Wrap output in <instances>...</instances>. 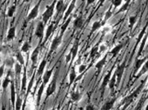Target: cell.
Here are the masks:
<instances>
[{
    "mask_svg": "<svg viewBox=\"0 0 148 110\" xmlns=\"http://www.w3.org/2000/svg\"><path fill=\"white\" fill-rule=\"evenodd\" d=\"M4 67H5V64L3 63L1 67H0V76L1 77H3V74H4Z\"/></svg>",
    "mask_w": 148,
    "mask_h": 110,
    "instance_id": "obj_46",
    "label": "cell"
},
{
    "mask_svg": "<svg viewBox=\"0 0 148 110\" xmlns=\"http://www.w3.org/2000/svg\"><path fill=\"white\" fill-rule=\"evenodd\" d=\"M56 79H57V74L53 77L52 80L51 81L50 84L48 85L47 89V92H46V101L47 99H48L49 97L52 95L53 93L56 92Z\"/></svg>",
    "mask_w": 148,
    "mask_h": 110,
    "instance_id": "obj_7",
    "label": "cell"
},
{
    "mask_svg": "<svg viewBox=\"0 0 148 110\" xmlns=\"http://www.w3.org/2000/svg\"><path fill=\"white\" fill-rule=\"evenodd\" d=\"M95 1L96 0H86V3H87V6L92 4V3H94Z\"/></svg>",
    "mask_w": 148,
    "mask_h": 110,
    "instance_id": "obj_50",
    "label": "cell"
},
{
    "mask_svg": "<svg viewBox=\"0 0 148 110\" xmlns=\"http://www.w3.org/2000/svg\"><path fill=\"white\" fill-rule=\"evenodd\" d=\"M144 85H145V81H142V83L140 84L139 86L136 88L133 92L131 93V94H130L129 96H127V97L124 99L123 101L125 102V105L123 106V109H126L127 107L130 106V105L131 103L134 101V100L138 97V96L139 95L140 92H142L143 88H144Z\"/></svg>",
    "mask_w": 148,
    "mask_h": 110,
    "instance_id": "obj_1",
    "label": "cell"
},
{
    "mask_svg": "<svg viewBox=\"0 0 148 110\" xmlns=\"http://www.w3.org/2000/svg\"><path fill=\"white\" fill-rule=\"evenodd\" d=\"M62 40H63V36L60 35L57 36L52 40V42H51V46H50V50H49V53H48V56H51L56 50L57 48L60 45Z\"/></svg>",
    "mask_w": 148,
    "mask_h": 110,
    "instance_id": "obj_6",
    "label": "cell"
},
{
    "mask_svg": "<svg viewBox=\"0 0 148 110\" xmlns=\"http://www.w3.org/2000/svg\"><path fill=\"white\" fill-rule=\"evenodd\" d=\"M29 49H30V45L28 41H25L24 44L22 45L21 49V51L22 53H28L29 51Z\"/></svg>",
    "mask_w": 148,
    "mask_h": 110,
    "instance_id": "obj_39",
    "label": "cell"
},
{
    "mask_svg": "<svg viewBox=\"0 0 148 110\" xmlns=\"http://www.w3.org/2000/svg\"><path fill=\"white\" fill-rule=\"evenodd\" d=\"M16 60L17 62H19L21 65L25 66V59H24V56L22 55L21 51L18 52L16 54Z\"/></svg>",
    "mask_w": 148,
    "mask_h": 110,
    "instance_id": "obj_40",
    "label": "cell"
},
{
    "mask_svg": "<svg viewBox=\"0 0 148 110\" xmlns=\"http://www.w3.org/2000/svg\"><path fill=\"white\" fill-rule=\"evenodd\" d=\"M46 66H47V60L44 58V59H42V61L41 62V63H40L39 66H38V69L37 71V75L41 76V75H43L44 69H45Z\"/></svg>",
    "mask_w": 148,
    "mask_h": 110,
    "instance_id": "obj_23",
    "label": "cell"
},
{
    "mask_svg": "<svg viewBox=\"0 0 148 110\" xmlns=\"http://www.w3.org/2000/svg\"><path fill=\"white\" fill-rule=\"evenodd\" d=\"M45 86H46V84H44V83H42L41 86L39 87V89H38V94H37V107L39 106L40 101H41V98H42V93H43L44 92Z\"/></svg>",
    "mask_w": 148,
    "mask_h": 110,
    "instance_id": "obj_22",
    "label": "cell"
},
{
    "mask_svg": "<svg viewBox=\"0 0 148 110\" xmlns=\"http://www.w3.org/2000/svg\"><path fill=\"white\" fill-rule=\"evenodd\" d=\"M22 84H21V91L25 92L27 86V72L26 68L24 67V73H23V77H22Z\"/></svg>",
    "mask_w": 148,
    "mask_h": 110,
    "instance_id": "obj_26",
    "label": "cell"
},
{
    "mask_svg": "<svg viewBox=\"0 0 148 110\" xmlns=\"http://www.w3.org/2000/svg\"><path fill=\"white\" fill-rule=\"evenodd\" d=\"M147 72H148V60L147 61H146L145 63H144L143 66L141 67V69H140L139 72L137 74V75H135V79H134V81H136L137 79H138L141 77V76H143Z\"/></svg>",
    "mask_w": 148,
    "mask_h": 110,
    "instance_id": "obj_14",
    "label": "cell"
},
{
    "mask_svg": "<svg viewBox=\"0 0 148 110\" xmlns=\"http://www.w3.org/2000/svg\"><path fill=\"white\" fill-rule=\"evenodd\" d=\"M64 7V0H58L56 2V9L57 15H59V13H60L61 11H63Z\"/></svg>",
    "mask_w": 148,
    "mask_h": 110,
    "instance_id": "obj_29",
    "label": "cell"
},
{
    "mask_svg": "<svg viewBox=\"0 0 148 110\" xmlns=\"http://www.w3.org/2000/svg\"><path fill=\"white\" fill-rule=\"evenodd\" d=\"M56 28L57 24L55 22L51 23V24L48 25L47 28V32H46V33H45V36H44L43 42H46V41L50 38V36H51V34L55 32V30L56 29Z\"/></svg>",
    "mask_w": 148,
    "mask_h": 110,
    "instance_id": "obj_9",
    "label": "cell"
},
{
    "mask_svg": "<svg viewBox=\"0 0 148 110\" xmlns=\"http://www.w3.org/2000/svg\"><path fill=\"white\" fill-rule=\"evenodd\" d=\"M112 69H111L110 71L105 75L104 78L103 79V82H102V84L100 86V93H101V97H103L105 93V89H106V87L108 85L109 81L112 78Z\"/></svg>",
    "mask_w": 148,
    "mask_h": 110,
    "instance_id": "obj_8",
    "label": "cell"
},
{
    "mask_svg": "<svg viewBox=\"0 0 148 110\" xmlns=\"http://www.w3.org/2000/svg\"><path fill=\"white\" fill-rule=\"evenodd\" d=\"M122 48H123V44L117 45H116V46L110 51V53H111V54H112V57H115L117 55L118 53L121 50Z\"/></svg>",
    "mask_w": 148,
    "mask_h": 110,
    "instance_id": "obj_28",
    "label": "cell"
},
{
    "mask_svg": "<svg viewBox=\"0 0 148 110\" xmlns=\"http://www.w3.org/2000/svg\"><path fill=\"white\" fill-rule=\"evenodd\" d=\"M145 109L146 110H148V105L147 106H146V108H145Z\"/></svg>",
    "mask_w": 148,
    "mask_h": 110,
    "instance_id": "obj_54",
    "label": "cell"
},
{
    "mask_svg": "<svg viewBox=\"0 0 148 110\" xmlns=\"http://www.w3.org/2000/svg\"><path fill=\"white\" fill-rule=\"evenodd\" d=\"M76 1L77 0H72V2L70 3L69 6V7L66 10V12L64 13V19H63L64 21H65L68 18L71 16V14L73 11L74 8H75V6H76Z\"/></svg>",
    "mask_w": 148,
    "mask_h": 110,
    "instance_id": "obj_12",
    "label": "cell"
},
{
    "mask_svg": "<svg viewBox=\"0 0 148 110\" xmlns=\"http://www.w3.org/2000/svg\"><path fill=\"white\" fill-rule=\"evenodd\" d=\"M105 1H106V0H99V6H102V5L103 4V3H104Z\"/></svg>",
    "mask_w": 148,
    "mask_h": 110,
    "instance_id": "obj_51",
    "label": "cell"
},
{
    "mask_svg": "<svg viewBox=\"0 0 148 110\" xmlns=\"http://www.w3.org/2000/svg\"><path fill=\"white\" fill-rule=\"evenodd\" d=\"M125 67H126V61H124L116 69L115 72L116 74V87L117 88L119 87L120 84H121V81L122 77H123V74H124V71H125Z\"/></svg>",
    "mask_w": 148,
    "mask_h": 110,
    "instance_id": "obj_5",
    "label": "cell"
},
{
    "mask_svg": "<svg viewBox=\"0 0 148 110\" xmlns=\"http://www.w3.org/2000/svg\"><path fill=\"white\" fill-rule=\"evenodd\" d=\"M99 46H98V45H96L95 46H94L92 49L90 50V58H94V57L97 56L98 54H99L100 53H99Z\"/></svg>",
    "mask_w": 148,
    "mask_h": 110,
    "instance_id": "obj_36",
    "label": "cell"
},
{
    "mask_svg": "<svg viewBox=\"0 0 148 110\" xmlns=\"http://www.w3.org/2000/svg\"><path fill=\"white\" fill-rule=\"evenodd\" d=\"M71 20H72V17L70 16V17H69L65 21H64V24H63L60 27V35L62 36H64V32H65L66 30L68 29V28L69 26V24L70 22H71Z\"/></svg>",
    "mask_w": 148,
    "mask_h": 110,
    "instance_id": "obj_16",
    "label": "cell"
},
{
    "mask_svg": "<svg viewBox=\"0 0 148 110\" xmlns=\"http://www.w3.org/2000/svg\"><path fill=\"white\" fill-rule=\"evenodd\" d=\"M116 97H113L112 100H110L108 101H107L106 103L103 104V105L102 106L101 109L102 110H109L112 109L113 108L114 105L116 103Z\"/></svg>",
    "mask_w": 148,
    "mask_h": 110,
    "instance_id": "obj_15",
    "label": "cell"
},
{
    "mask_svg": "<svg viewBox=\"0 0 148 110\" xmlns=\"http://www.w3.org/2000/svg\"><path fill=\"white\" fill-rule=\"evenodd\" d=\"M109 89H110V92L112 95H113L114 91H115V88L116 87V72L114 73L112 77L111 78L108 84Z\"/></svg>",
    "mask_w": 148,
    "mask_h": 110,
    "instance_id": "obj_13",
    "label": "cell"
},
{
    "mask_svg": "<svg viewBox=\"0 0 148 110\" xmlns=\"http://www.w3.org/2000/svg\"><path fill=\"white\" fill-rule=\"evenodd\" d=\"M123 0H113L112 1V5H113L114 8H116L119 6H121Z\"/></svg>",
    "mask_w": 148,
    "mask_h": 110,
    "instance_id": "obj_44",
    "label": "cell"
},
{
    "mask_svg": "<svg viewBox=\"0 0 148 110\" xmlns=\"http://www.w3.org/2000/svg\"><path fill=\"white\" fill-rule=\"evenodd\" d=\"M102 26H103L102 25V21H95L92 24L91 33H94L95 31L99 30Z\"/></svg>",
    "mask_w": 148,
    "mask_h": 110,
    "instance_id": "obj_33",
    "label": "cell"
},
{
    "mask_svg": "<svg viewBox=\"0 0 148 110\" xmlns=\"http://www.w3.org/2000/svg\"><path fill=\"white\" fill-rule=\"evenodd\" d=\"M54 71V69H51V70H48L44 72L43 75H42V83L45 84H47L49 83L50 79L51 78V75H52V72Z\"/></svg>",
    "mask_w": 148,
    "mask_h": 110,
    "instance_id": "obj_19",
    "label": "cell"
},
{
    "mask_svg": "<svg viewBox=\"0 0 148 110\" xmlns=\"http://www.w3.org/2000/svg\"><path fill=\"white\" fill-rule=\"evenodd\" d=\"M16 5L13 4L10 7L8 10V12H7V16H8V17H13L14 14L16 12Z\"/></svg>",
    "mask_w": 148,
    "mask_h": 110,
    "instance_id": "obj_34",
    "label": "cell"
},
{
    "mask_svg": "<svg viewBox=\"0 0 148 110\" xmlns=\"http://www.w3.org/2000/svg\"><path fill=\"white\" fill-rule=\"evenodd\" d=\"M34 79H35V75H34L32 76V78H31L30 81L29 82V84H28V90H27V92H26V97H28V95H29V93L31 92V89L33 88V85H34Z\"/></svg>",
    "mask_w": 148,
    "mask_h": 110,
    "instance_id": "obj_41",
    "label": "cell"
},
{
    "mask_svg": "<svg viewBox=\"0 0 148 110\" xmlns=\"http://www.w3.org/2000/svg\"><path fill=\"white\" fill-rule=\"evenodd\" d=\"M77 75L76 69L74 66H73V68H72V70L69 73V86H71L77 80Z\"/></svg>",
    "mask_w": 148,
    "mask_h": 110,
    "instance_id": "obj_24",
    "label": "cell"
},
{
    "mask_svg": "<svg viewBox=\"0 0 148 110\" xmlns=\"http://www.w3.org/2000/svg\"><path fill=\"white\" fill-rule=\"evenodd\" d=\"M147 36H144V37L142 40V43H141V45H140L139 47V50H138V57L137 58H138V57L141 56V54L143 53V49L144 47H145V45H146V42H147Z\"/></svg>",
    "mask_w": 148,
    "mask_h": 110,
    "instance_id": "obj_30",
    "label": "cell"
},
{
    "mask_svg": "<svg viewBox=\"0 0 148 110\" xmlns=\"http://www.w3.org/2000/svg\"><path fill=\"white\" fill-rule=\"evenodd\" d=\"M22 99L21 97H20V96H18L17 98H16V104H15V109L16 110L21 109V108L22 107Z\"/></svg>",
    "mask_w": 148,
    "mask_h": 110,
    "instance_id": "obj_42",
    "label": "cell"
},
{
    "mask_svg": "<svg viewBox=\"0 0 148 110\" xmlns=\"http://www.w3.org/2000/svg\"><path fill=\"white\" fill-rule=\"evenodd\" d=\"M78 49H79V39H76L75 41H74V44L73 45L72 48H71V50L70 52L72 53V61L71 62H73L75 59V57H77V53H78Z\"/></svg>",
    "mask_w": 148,
    "mask_h": 110,
    "instance_id": "obj_11",
    "label": "cell"
},
{
    "mask_svg": "<svg viewBox=\"0 0 148 110\" xmlns=\"http://www.w3.org/2000/svg\"><path fill=\"white\" fill-rule=\"evenodd\" d=\"M106 49H107V46H105L104 45H101L100 47H99V49H100L99 53H102V52H103V51H105V50H106Z\"/></svg>",
    "mask_w": 148,
    "mask_h": 110,
    "instance_id": "obj_49",
    "label": "cell"
},
{
    "mask_svg": "<svg viewBox=\"0 0 148 110\" xmlns=\"http://www.w3.org/2000/svg\"><path fill=\"white\" fill-rule=\"evenodd\" d=\"M147 78H148V76H147ZM145 100H148V88H147V97H146V98H145Z\"/></svg>",
    "mask_w": 148,
    "mask_h": 110,
    "instance_id": "obj_53",
    "label": "cell"
},
{
    "mask_svg": "<svg viewBox=\"0 0 148 110\" xmlns=\"http://www.w3.org/2000/svg\"><path fill=\"white\" fill-rule=\"evenodd\" d=\"M147 60V57H143V58H137L136 62H135V66H134V76L136 72L138 71H139L141 69V67L143 66L145 62Z\"/></svg>",
    "mask_w": 148,
    "mask_h": 110,
    "instance_id": "obj_17",
    "label": "cell"
},
{
    "mask_svg": "<svg viewBox=\"0 0 148 110\" xmlns=\"http://www.w3.org/2000/svg\"><path fill=\"white\" fill-rule=\"evenodd\" d=\"M107 58H108V54H106L104 57H103L101 60H99V62H97L95 64V68L97 71H100L102 69H103V67L104 66V65L106 64V62H107Z\"/></svg>",
    "mask_w": 148,
    "mask_h": 110,
    "instance_id": "obj_21",
    "label": "cell"
},
{
    "mask_svg": "<svg viewBox=\"0 0 148 110\" xmlns=\"http://www.w3.org/2000/svg\"><path fill=\"white\" fill-rule=\"evenodd\" d=\"M11 102L12 106H14V104H16V88L13 81L11 83Z\"/></svg>",
    "mask_w": 148,
    "mask_h": 110,
    "instance_id": "obj_25",
    "label": "cell"
},
{
    "mask_svg": "<svg viewBox=\"0 0 148 110\" xmlns=\"http://www.w3.org/2000/svg\"><path fill=\"white\" fill-rule=\"evenodd\" d=\"M112 15H113V14L112 12V11H111V10H108V11H106V13H105L103 19L101 20V21H102V25H104L105 24H106V22H107L108 20H110V18L112 16Z\"/></svg>",
    "mask_w": 148,
    "mask_h": 110,
    "instance_id": "obj_31",
    "label": "cell"
},
{
    "mask_svg": "<svg viewBox=\"0 0 148 110\" xmlns=\"http://www.w3.org/2000/svg\"><path fill=\"white\" fill-rule=\"evenodd\" d=\"M86 110H95V106L93 105H88L86 107Z\"/></svg>",
    "mask_w": 148,
    "mask_h": 110,
    "instance_id": "obj_48",
    "label": "cell"
},
{
    "mask_svg": "<svg viewBox=\"0 0 148 110\" xmlns=\"http://www.w3.org/2000/svg\"><path fill=\"white\" fill-rule=\"evenodd\" d=\"M45 24L42 20L39 21L37 24L36 29H35V36L39 39V43L41 44L42 42V40H44V32H45Z\"/></svg>",
    "mask_w": 148,
    "mask_h": 110,
    "instance_id": "obj_3",
    "label": "cell"
},
{
    "mask_svg": "<svg viewBox=\"0 0 148 110\" xmlns=\"http://www.w3.org/2000/svg\"><path fill=\"white\" fill-rule=\"evenodd\" d=\"M4 64L11 67V66H12L14 65V60L12 58H8V59L5 61Z\"/></svg>",
    "mask_w": 148,
    "mask_h": 110,
    "instance_id": "obj_43",
    "label": "cell"
},
{
    "mask_svg": "<svg viewBox=\"0 0 148 110\" xmlns=\"http://www.w3.org/2000/svg\"><path fill=\"white\" fill-rule=\"evenodd\" d=\"M83 24H84V20H83V18L82 16H77V17L75 19V20H74L73 22L74 28H76V29H80V28H82Z\"/></svg>",
    "mask_w": 148,
    "mask_h": 110,
    "instance_id": "obj_18",
    "label": "cell"
},
{
    "mask_svg": "<svg viewBox=\"0 0 148 110\" xmlns=\"http://www.w3.org/2000/svg\"><path fill=\"white\" fill-rule=\"evenodd\" d=\"M70 97H71L73 101L78 102L81 101L82 95V93H80L79 92H73L70 94Z\"/></svg>",
    "mask_w": 148,
    "mask_h": 110,
    "instance_id": "obj_27",
    "label": "cell"
},
{
    "mask_svg": "<svg viewBox=\"0 0 148 110\" xmlns=\"http://www.w3.org/2000/svg\"><path fill=\"white\" fill-rule=\"evenodd\" d=\"M16 37V26H11L9 28L8 32V34H7V37L6 40L9 41V40H12Z\"/></svg>",
    "mask_w": 148,
    "mask_h": 110,
    "instance_id": "obj_20",
    "label": "cell"
},
{
    "mask_svg": "<svg viewBox=\"0 0 148 110\" xmlns=\"http://www.w3.org/2000/svg\"><path fill=\"white\" fill-rule=\"evenodd\" d=\"M56 2L57 0H54L51 4L48 5V6L46 7V10H45V11L42 13V21H43L45 24L49 21V20L52 17L54 11H55V8H56Z\"/></svg>",
    "mask_w": 148,
    "mask_h": 110,
    "instance_id": "obj_2",
    "label": "cell"
},
{
    "mask_svg": "<svg viewBox=\"0 0 148 110\" xmlns=\"http://www.w3.org/2000/svg\"><path fill=\"white\" fill-rule=\"evenodd\" d=\"M31 0H23V3H29V2H30Z\"/></svg>",
    "mask_w": 148,
    "mask_h": 110,
    "instance_id": "obj_52",
    "label": "cell"
},
{
    "mask_svg": "<svg viewBox=\"0 0 148 110\" xmlns=\"http://www.w3.org/2000/svg\"><path fill=\"white\" fill-rule=\"evenodd\" d=\"M22 69H23V65H21L20 62H18L15 63V73L17 77L21 74Z\"/></svg>",
    "mask_w": 148,
    "mask_h": 110,
    "instance_id": "obj_35",
    "label": "cell"
},
{
    "mask_svg": "<svg viewBox=\"0 0 148 110\" xmlns=\"http://www.w3.org/2000/svg\"><path fill=\"white\" fill-rule=\"evenodd\" d=\"M137 20H138V16L137 15H135V16H130V18H129V27H130V29L133 28V27L135 24Z\"/></svg>",
    "mask_w": 148,
    "mask_h": 110,
    "instance_id": "obj_37",
    "label": "cell"
},
{
    "mask_svg": "<svg viewBox=\"0 0 148 110\" xmlns=\"http://www.w3.org/2000/svg\"><path fill=\"white\" fill-rule=\"evenodd\" d=\"M86 69H87V66L86 65H84V64H82L81 66H79L78 68V73L80 75H82L83 73V71H86Z\"/></svg>",
    "mask_w": 148,
    "mask_h": 110,
    "instance_id": "obj_45",
    "label": "cell"
},
{
    "mask_svg": "<svg viewBox=\"0 0 148 110\" xmlns=\"http://www.w3.org/2000/svg\"><path fill=\"white\" fill-rule=\"evenodd\" d=\"M132 0H126V2L125 3V4L122 6L121 7V9L118 11L116 13V15H117V14H120L121 13V12H124L125 11H126L127 9L129 8V7H130V3Z\"/></svg>",
    "mask_w": 148,
    "mask_h": 110,
    "instance_id": "obj_38",
    "label": "cell"
},
{
    "mask_svg": "<svg viewBox=\"0 0 148 110\" xmlns=\"http://www.w3.org/2000/svg\"><path fill=\"white\" fill-rule=\"evenodd\" d=\"M11 83H12V80L10 79V75L8 74L5 77V79H3V84H2V88H3V92L6 90V88H8L9 84H11Z\"/></svg>",
    "mask_w": 148,
    "mask_h": 110,
    "instance_id": "obj_32",
    "label": "cell"
},
{
    "mask_svg": "<svg viewBox=\"0 0 148 110\" xmlns=\"http://www.w3.org/2000/svg\"><path fill=\"white\" fill-rule=\"evenodd\" d=\"M40 52V43L38 45V46L34 49V51L31 53V61H32V63H33V66H34L37 62H38V54H39Z\"/></svg>",
    "mask_w": 148,
    "mask_h": 110,
    "instance_id": "obj_10",
    "label": "cell"
},
{
    "mask_svg": "<svg viewBox=\"0 0 148 110\" xmlns=\"http://www.w3.org/2000/svg\"><path fill=\"white\" fill-rule=\"evenodd\" d=\"M41 3H42V0H39V1L37 3V4L35 5L33 8L31 9L30 12L29 13L28 16H27V19H26L27 22H29V21H31V20H34L36 19L37 16H38V13H39V7H40V5H41Z\"/></svg>",
    "mask_w": 148,
    "mask_h": 110,
    "instance_id": "obj_4",
    "label": "cell"
},
{
    "mask_svg": "<svg viewBox=\"0 0 148 110\" xmlns=\"http://www.w3.org/2000/svg\"><path fill=\"white\" fill-rule=\"evenodd\" d=\"M71 61H72V53H71V52H69V54L66 56V62L69 63V62H71Z\"/></svg>",
    "mask_w": 148,
    "mask_h": 110,
    "instance_id": "obj_47",
    "label": "cell"
}]
</instances>
